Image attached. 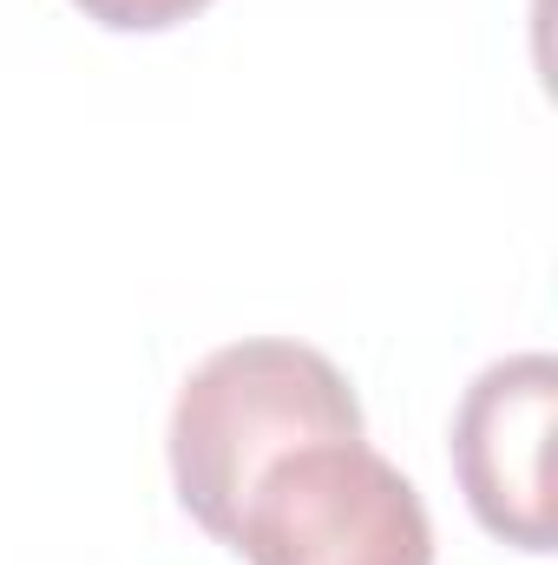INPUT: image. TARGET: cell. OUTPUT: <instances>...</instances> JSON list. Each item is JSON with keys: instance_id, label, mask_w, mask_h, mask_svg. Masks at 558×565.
I'll list each match as a JSON object with an SVG mask.
<instances>
[{"instance_id": "obj_4", "label": "cell", "mask_w": 558, "mask_h": 565, "mask_svg": "<svg viewBox=\"0 0 558 565\" xmlns=\"http://www.w3.org/2000/svg\"><path fill=\"white\" fill-rule=\"evenodd\" d=\"M73 7H79L86 20L112 26V33H164V26L204 13L211 0H73Z\"/></svg>"}, {"instance_id": "obj_1", "label": "cell", "mask_w": 558, "mask_h": 565, "mask_svg": "<svg viewBox=\"0 0 558 565\" xmlns=\"http://www.w3.org/2000/svg\"><path fill=\"white\" fill-rule=\"evenodd\" d=\"M309 440H362V402L348 375L309 342H230L217 349L171 408V480L184 513L230 540L257 473Z\"/></svg>"}, {"instance_id": "obj_2", "label": "cell", "mask_w": 558, "mask_h": 565, "mask_svg": "<svg viewBox=\"0 0 558 565\" xmlns=\"http://www.w3.org/2000/svg\"><path fill=\"white\" fill-rule=\"evenodd\" d=\"M230 546L250 565H433V526L368 440H309L257 473Z\"/></svg>"}, {"instance_id": "obj_3", "label": "cell", "mask_w": 558, "mask_h": 565, "mask_svg": "<svg viewBox=\"0 0 558 565\" xmlns=\"http://www.w3.org/2000/svg\"><path fill=\"white\" fill-rule=\"evenodd\" d=\"M552 434H558V362L552 355H506L473 375L453 415V473L473 520L519 546L552 553Z\"/></svg>"}]
</instances>
